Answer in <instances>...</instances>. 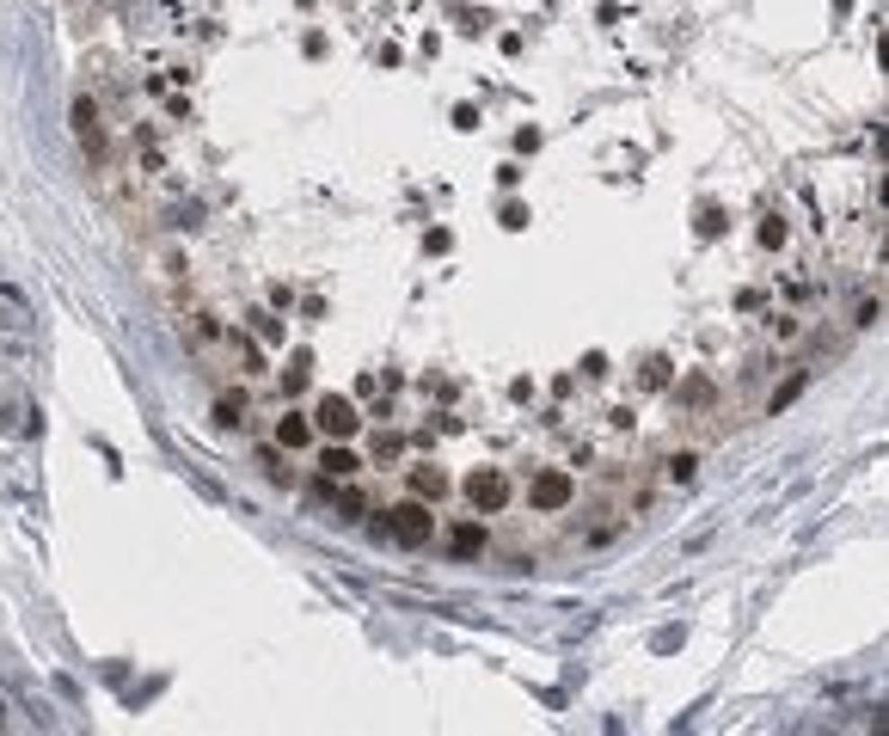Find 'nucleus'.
<instances>
[{
	"mask_svg": "<svg viewBox=\"0 0 889 736\" xmlns=\"http://www.w3.org/2000/svg\"><path fill=\"white\" fill-rule=\"evenodd\" d=\"M387 534H393L399 546H430V534H436V516H430V503H423V497H405V503H393V510H387Z\"/></svg>",
	"mask_w": 889,
	"mask_h": 736,
	"instance_id": "1",
	"label": "nucleus"
},
{
	"mask_svg": "<svg viewBox=\"0 0 889 736\" xmlns=\"http://www.w3.org/2000/svg\"><path fill=\"white\" fill-rule=\"evenodd\" d=\"M313 430H319V436H338V442H350V436L362 430V412H356V399H343V393H325V399H319V412H313Z\"/></svg>",
	"mask_w": 889,
	"mask_h": 736,
	"instance_id": "2",
	"label": "nucleus"
},
{
	"mask_svg": "<svg viewBox=\"0 0 889 736\" xmlns=\"http://www.w3.org/2000/svg\"><path fill=\"white\" fill-rule=\"evenodd\" d=\"M571 497H577V479H571V473H558V466L534 473V485H528V503H534L540 516H558V510H571Z\"/></svg>",
	"mask_w": 889,
	"mask_h": 736,
	"instance_id": "3",
	"label": "nucleus"
},
{
	"mask_svg": "<svg viewBox=\"0 0 889 736\" xmlns=\"http://www.w3.org/2000/svg\"><path fill=\"white\" fill-rule=\"evenodd\" d=\"M467 503H473L479 516H497V510L510 503V473H503V466H479V473L467 479Z\"/></svg>",
	"mask_w": 889,
	"mask_h": 736,
	"instance_id": "4",
	"label": "nucleus"
},
{
	"mask_svg": "<svg viewBox=\"0 0 889 736\" xmlns=\"http://www.w3.org/2000/svg\"><path fill=\"white\" fill-rule=\"evenodd\" d=\"M442 546L454 559H485V522H454L442 534Z\"/></svg>",
	"mask_w": 889,
	"mask_h": 736,
	"instance_id": "5",
	"label": "nucleus"
},
{
	"mask_svg": "<svg viewBox=\"0 0 889 736\" xmlns=\"http://www.w3.org/2000/svg\"><path fill=\"white\" fill-rule=\"evenodd\" d=\"M307 442H313V418L289 412V418L276 423V448H289V455H295V448H307Z\"/></svg>",
	"mask_w": 889,
	"mask_h": 736,
	"instance_id": "6",
	"label": "nucleus"
},
{
	"mask_svg": "<svg viewBox=\"0 0 889 736\" xmlns=\"http://www.w3.org/2000/svg\"><path fill=\"white\" fill-rule=\"evenodd\" d=\"M319 473H325V479H356L362 460L350 455V448H319Z\"/></svg>",
	"mask_w": 889,
	"mask_h": 736,
	"instance_id": "7",
	"label": "nucleus"
},
{
	"mask_svg": "<svg viewBox=\"0 0 889 736\" xmlns=\"http://www.w3.org/2000/svg\"><path fill=\"white\" fill-rule=\"evenodd\" d=\"M74 123H80V141H86V154H104V136H99V111L86 105V99H74Z\"/></svg>",
	"mask_w": 889,
	"mask_h": 736,
	"instance_id": "8",
	"label": "nucleus"
},
{
	"mask_svg": "<svg viewBox=\"0 0 889 736\" xmlns=\"http://www.w3.org/2000/svg\"><path fill=\"white\" fill-rule=\"evenodd\" d=\"M411 491H417V497H442L448 473H442V466H417V473H411Z\"/></svg>",
	"mask_w": 889,
	"mask_h": 736,
	"instance_id": "9",
	"label": "nucleus"
},
{
	"mask_svg": "<svg viewBox=\"0 0 889 736\" xmlns=\"http://www.w3.org/2000/svg\"><path fill=\"white\" fill-rule=\"evenodd\" d=\"M215 423H221V430L245 423V399H221V405H215Z\"/></svg>",
	"mask_w": 889,
	"mask_h": 736,
	"instance_id": "10",
	"label": "nucleus"
},
{
	"mask_svg": "<svg viewBox=\"0 0 889 736\" xmlns=\"http://www.w3.org/2000/svg\"><path fill=\"white\" fill-rule=\"evenodd\" d=\"M693 473H699V455H669V479H675V485H687Z\"/></svg>",
	"mask_w": 889,
	"mask_h": 736,
	"instance_id": "11",
	"label": "nucleus"
},
{
	"mask_svg": "<svg viewBox=\"0 0 889 736\" xmlns=\"http://www.w3.org/2000/svg\"><path fill=\"white\" fill-rule=\"evenodd\" d=\"M760 245H786V215H767L760 221Z\"/></svg>",
	"mask_w": 889,
	"mask_h": 736,
	"instance_id": "12",
	"label": "nucleus"
},
{
	"mask_svg": "<svg viewBox=\"0 0 889 736\" xmlns=\"http://www.w3.org/2000/svg\"><path fill=\"white\" fill-rule=\"evenodd\" d=\"M338 510H343V522H356V516H362V491H343Z\"/></svg>",
	"mask_w": 889,
	"mask_h": 736,
	"instance_id": "13",
	"label": "nucleus"
},
{
	"mask_svg": "<svg viewBox=\"0 0 889 736\" xmlns=\"http://www.w3.org/2000/svg\"><path fill=\"white\" fill-rule=\"evenodd\" d=\"M877 319H884V295L877 301H858V325H877Z\"/></svg>",
	"mask_w": 889,
	"mask_h": 736,
	"instance_id": "14",
	"label": "nucleus"
},
{
	"mask_svg": "<svg viewBox=\"0 0 889 736\" xmlns=\"http://www.w3.org/2000/svg\"><path fill=\"white\" fill-rule=\"evenodd\" d=\"M669 381V362H645V386H662Z\"/></svg>",
	"mask_w": 889,
	"mask_h": 736,
	"instance_id": "15",
	"label": "nucleus"
}]
</instances>
